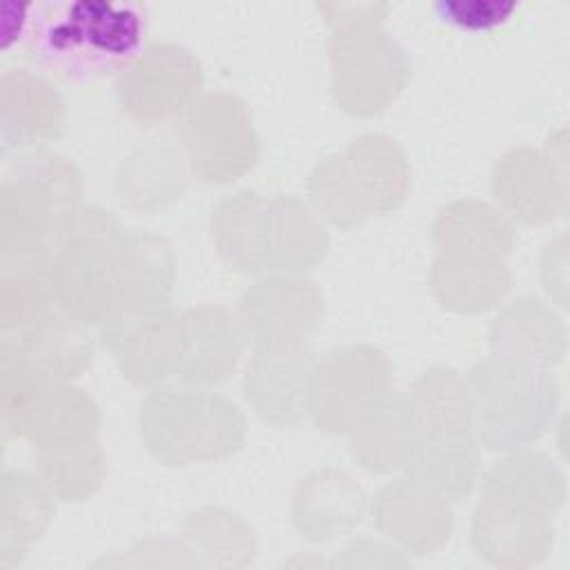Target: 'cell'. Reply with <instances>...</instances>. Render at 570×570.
Instances as JSON below:
<instances>
[{
    "label": "cell",
    "instance_id": "6da1fadb",
    "mask_svg": "<svg viewBox=\"0 0 570 570\" xmlns=\"http://www.w3.org/2000/svg\"><path fill=\"white\" fill-rule=\"evenodd\" d=\"M209 232L218 256L245 274H305L330 249L321 216L296 196L229 194L212 209Z\"/></svg>",
    "mask_w": 570,
    "mask_h": 570
},
{
    "label": "cell",
    "instance_id": "7a4b0ae2",
    "mask_svg": "<svg viewBox=\"0 0 570 570\" xmlns=\"http://www.w3.org/2000/svg\"><path fill=\"white\" fill-rule=\"evenodd\" d=\"M82 207L78 167L56 154H36L18 163L0 191L2 272H47L56 247Z\"/></svg>",
    "mask_w": 570,
    "mask_h": 570
},
{
    "label": "cell",
    "instance_id": "3957f363",
    "mask_svg": "<svg viewBox=\"0 0 570 570\" xmlns=\"http://www.w3.org/2000/svg\"><path fill=\"white\" fill-rule=\"evenodd\" d=\"M332 27L327 40L332 96L352 116H374L387 109L410 80L405 49L385 31V2L318 4Z\"/></svg>",
    "mask_w": 570,
    "mask_h": 570
},
{
    "label": "cell",
    "instance_id": "277c9868",
    "mask_svg": "<svg viewBox=\"0 0 570 570\" xmlns=\"http://www.w3.org/2000/svg\"><path fill=\"white\" fill-rule=\"evenodd\" d=\"M31 56L65 76L122 71L138 53L145 11L131 2L76 0L33 7Z\"/></svg>",
    "mask_w": 570,
    "mask_h": 570
},
{
    "label": "cell",
    "instance_id": "5b68a950",
    "mask_svg": "<svg viewBox=\"0 0 570 570\" xmlns=\"http://www.w3.org/2000/svg\"><path fill=\"white\" fill-rule=\"evenodd\" d=\"M138 432L147 452L169 465L218 463L245 441L243 412L223 394L194 385H156L138 407Z\"/></svg>",
    "mask_w": 570,
    "mask_h": 570
},
{
    "label": "cell",
    "instance_id": "8992f818",
    "mask_svg": "<svg viewBox=\"0 0 570 570\" xmlns=\"http://www.w3.org/2000/svg\"><path fill=\"white\" fill-rule=\"evenodd\" d=\"M410 183L412 169L399 142L385 134H363L312 169L307 196L321 220L354 229L399 209Z\"/></svg>",
    "mask_w": 570,
    "mask_h": 570
},
{
    "label": "cell",
    "instance_id": "52a82bcc",
    "mask_svg": "<svg viewBox=\"0 0 570 570\" xmlns=\"http://www.w3.org/2000/svg\"><path fill=\"white\" fill-rule=\"evenodd\" d=\"M476 441L488 450L530 448L554 425L561 390L552 370L490 352L468 376Z\"/></svg>",
    "mask_w": 570,
    "mask_h": 570
},
{
    "label": "cell",
    "instance_id": "ba28073f",
    "mask_svg": "<svg viewBox=\"0 0 570 570\" xmlns=\"http://www.w3.org/2000/svg\"><path fill=\"white\" fill-rule=\"evenodd\" d=\"M127 232L102 207L82 205L67 225L49 283L62 312L98 327L118 305Z\"/></svg>",
    "mask_w": 570,
    "mask_h": 570
},
{
    "label": "cell",
    "instance_id": "9c48e42d",
    "mask_svg": "<svg viewBox=\"0 0 570 570\" xmlns=\"http://www.w3.org/2000/svg\"><path fill=\"white\" fill-rule=\"evenodd\" d=\"M394 394L387 354L358 343L314 363L307 383V416L327 434H350Z\"/></svg>",
    "mask_w": 570,
    "mask_h": 570
},
{
    "label": "cell",
    "instance_id": "30bf717a",
    "mask_svg": "<svg viewBox=\"0 0 570 570\" xmlns=\"http://www.w3.org/2000/svg\"><path fill=\"white\" fill-rule=\"evenodd\" d=\"M180 140L191 171L212 185L243 178L261 156L249 107L229 91L200 94L183 116Z\"/></svg>",
    "mask_w": 570,
    "mask_h": 570
},
{
    "label": "cell",
    "instance_id": "8fae6325",
    "mask_svg": "<svg viewBox=\"0 0 570 570\" xmlns=\"http://www.w3.org/2000/svg\"><path fill=\"white\" fill-rule=\"evenodd\" d=\"M200 87V60L176 42L147 45L116 80L118 105L138 127H158L185 116Z\"/></svg>",
    "mask_w": 570,
    "mask_h": 570
},
{
    "label": "cell",
    "instance_id": "7c38bea8",
    "mask_svg": "<svg viewBox=\"0 0 570 570\" xmlns=\"http://www.w3.org/2000/svg\"><path fill=\"white\" fill-rule=\"evenodd\" d=\"M499 212L523 225H548L568 212L566 129L550 134L543 149L519 147L492 169Z\"/></svg>",
    "mask_w": 570,
    "mask_h": 570
},
{
    "label": "cell",
    "instance_id": "4fadbf2b",
    "mask_svg": "<svg viewBox=\"0 0 570 570\" xmlns=\"http://www.w3.org/2000/svg\"><path fill=\"white\" fill-rule=\"evenodd\" d=\"M102 345L120 374L140 387H156L176 372L180 312L171 301L116 307L100 325Z\"/></svg>",
    "mask_w": 570,
    "mask_h": 570
},
{
    "label": "cell",
    "instance_id": "5bb4252c",
    "mask_svg": "<svg viewBox=\"0 0 570 570\" xmlns=\"http://www.w3.org/2000/svg\"><path fill=\"white\" fill-rule=\"evenodd\" d=\"M314 363L307 341L254 343L243 370V394L252 410L274 428L303 421Z\"/></svg>",
    "mask_w": 570,
    "mask_h": 570
},
{
    "label": "cell",
    "instance_id": "9a60e30c",
    "mask_svg": "<svg viewBox=\"0 0 570 570\" xmlns=\"http://www.w3.org/2000/svg\"><path fill=\"white\" fill-rule=\"evenodd\" d=\"M249 336L238 312L218 303H203L180 312L178 361L174 376L194 387L225 383L240 365Z\"/></svg>",
    "mask_w": 570,
    "mask_h": 570
},
{
    "label": "cell",
    "instance_id": "2e32d148",
    "mask_svg": "<svg viewBox=\"0 0 570 570\" xmlns=\"http://www.w3.org/2000/svg\"><path fill=\"white\" fill-rule=\"evenodd\" d=\"M238 316L252 345L307 341L321 325L323 294L303 274H265L243 292Z\"/></svg>",
    "mask_w": 570,
    "mask_h": 570
},
{
    "label": "cell",
    "instance_id": "e0dca14e",
    "mask_svg": "<svg viewBox=\"0 0 570 570\" xmlns=\"http://www.w3.org/2000/svg\"><path fill=\"white\" fill-rule=\"evenodd\" d=\"M372 519L383 537L414 554L441 548L454 528L452 501L407 472L376 492Z\"/></svg>",
    "mask_w": 570,
    "mask_h": 570
},
{
    "label": "cell",
    "instance_id": "ac0fdd59",
    "mask_svg": "<svg viewBox=\"0 0 570 570\" xmlns=\"http://www.w3.org/2000/svg\"><path fill=\"white\" fill-rule=\"evenodd\" d=\"M554 514L479 497L472 514V546L494 566H532L554 546Z\"/></svg>",
    "mask_w": 570,
    "mask_h": 570
},
{
    "label": "cell",
    "instance_id": "d6986e66",
    "mask_svg": "<svg viewBox=\"0 0 570 570\" xmlns=\"http://www.w3.org/2000/svg\"><path fill=\"white\" fill-rule=\"evenodd\" d=\"M365 508V492L350 472L318 468L307 472L294 490L292 523L309 541H330L354 530Z\"/></svg>",
    "mask_w": 570,
    "mask_h": 570
},
{
    "label": "cell",
    "instance_id": "ffe728a7",
    "mask_svg": "<svg viewBox=\"0 0 570 570\" xmlns=\"http://www.w3.org/2000/svg\"><path fill=\"white\" fill-rule=\"evenodd\" d=\"M490 352L554 370L566 361L568 332L554 305L534 296L508 303L490 325Z\"/></svg>",
    "mask_w": 570,
    "mask_h": 570
},
{
    "label": "cell",
    "instance_id": "44dd1931",
    "mask_svg": "<svg viewBox=\"0 0 570 570\" xmlns=\"http://www.w3.org/2000/svg\"><path fill=\"white\" fill-rule=\"evenodd\" d=\"M2 136L13 147H36L56 140L65 129V102L53 85L24 69L0 80Z\"/></svg>",
    "mask_w": 570,
    "mask_h": 570
},
{
    "label": "cell",
    "instance_id": "7402d4cb",
    "mask_svg": "<svg viewBox=\"0 0 570 570\" xmlns=\"http://www.w3.org/2000/svg\"><path fill=\"white\" fill-rule=\"evenodd\" d=\"M405 396L416 428V445L474 436L468 383L454 367L436 365L425 370Z\"/></svg>",
    "mask_w": 570,
    "mask_h": 570
},
{
    "label": "cell",
    "instance_id": "603a6c76",
    "mask_svg": "<svg viewBox=\"0 0 570 570\" xmlns=\"http://www.w3.org/2000/svg\"><path fill=\"white\" fill-rule=\"evenodd\" d=\"M479 497L557 514L566 501V479L548 454L528 448L510 450L485 470Z\"/></svg>",
    "mask_w": 570,
    "mask_h": 570
},
{
    "label": "cell",
    "instance_id": "cb8c5ba5",
    "mask_svg": "<svg viewBox=\"0 0 570 570\" xmlns=\"http://www.w3.org/2000/svg\"><path fill=\"white\" fill-rule=\"evenodd\" d=\"M432 240L436 254L505 261L514 247V227L497 207L465 198L439 212Z\"/></svg>",
    "mask_w": 570,
    "mask_h": 570
},
{
    "label": "cell",
    "instance_id": "d4e9b609",
    "mask_svg": "<svg viewBox=\"0 0 570 570\" xmlns=\"http://www.w3.org/2000/svg\"><path fill=\"white\" fill-rule=\"evenodd\" d=\"M100 412L94 399L71 383H51L27 412L20 439L31 450H51L98 439Z\"/></svg>",
    "mask_w": 570,
    "mask_h": 570
},
{
    "label": "cell",
    "instance_id": "484cf974",
    "mask_svg": "<svg viewBox=\"0 0 570 570\" xmlns=\"http://www.w3.org/2000/svg\"><path fill=\"white\" fill-rule=\"evenodd\" d=\"M512 287L505 261L436 254L430 289L441 307L456 314H481L497 307Z\"/></svg>",
    "mask_w": 570,
    "mask_h": 570
},
{
    "label": "cell",
    "instance_id": "4316f807",
    "mask_svg": "<svg viewBox=\"0 0 570 570\" xmlns=\"http://www.w3.org/2000/svg\"><path fill=\"white\" fill-rule=\"evenodd\" d=\"M414 448L416 428L405 392H394L367 421L350 432L352 459L376 474L407 470Z\"/></svg>",
    "mask_w": 570,
    "mask_h": 570
},
{
    "label": "cell",
    "instance_id": "83f0119b",
    "mask_svg": "<svg viewBox=\"0 0 570 570\" xmlns=\"http://www.w3.org/2000/svg\"><path fill=\"white\" fill-rule=\"evenodd\" d=\"M185 154L171 145H145L122 160L116 191L125 207L154 212L180 196L187 183Z\"/></svg>",
    "mask_w": 570,
    "mask_h": 570
},
{
    "label": "cell",
    "instance_id": "f1b7e54d",
    "mask_svg": "<svg viewBox=\"0 0 570 570\" xmlns=\"http://www.w3.org/2000/svg\"><path fill=\"white\" fill-rule=\"evenodd\" d=\"M89 330V325L56 307L20 341L2 345L18 347L38 370H42L53 381L71 383L91 365L94 341Z\"/></svg>",
    "mask_w": 570,
    "mask_h": 570
},
{
    "label": "cell",
    "instance_id": "f546056e",
    "mask_svg": "<svg viewBox=\"0 0 570 570\" xmlns=\"http://www.w3.org/2000/svg\"><path fill=\"white\" fill-rule=\"evenodd\" d=\"M176 278L171 245L151 232H127L120 298L116 307L169 301Z\"/></svg>",
    "mask_w": 570,
    "mask_h": 570
},
{
    "label": "cell",
    "instance_id": "4dcf8cb0",
    "mask_svg": "<svg viewBox=\"0 0 570 570\" xmlns=\"http://www.w3.org/2000/svg\"><path fill=\"white\" fill-rule=\"evenodd\" d=\"M56 494L31 472L9 470L2 476V552H27V546L38 539L53 517Z\"/></svg>",
    "mask_w": 570,
    "mask_h": 570
},
{
    "label": "cell",
    "instance_id": "1f68e13d",
    "mask_svg": "<svg viewBox=\"0 0 570 570\" xmlns=\"http://www.w3.org/2000/svg\"><path fill=\"white\" fill-rule=\"evenodd\" d=\"M36 474L49 485L56 499L85 501L105 479V454L98 443L85 441L33 452Z\"/></svg>",
    "mask_w": 570,
    "mask_h": 570
},
{
    "label": "cell",
    "instance_id": "d6a6232c",
    "mask_svg": "<svg viewBox=\"0 0 570 570\" xmlns=\"http://www.w3.org/2000/svg\"><path fill=\"white\" fill-rule=\"evenodd\" d=\"M185 546L189 552H236L252 561L256 552V539L252 528L236 514L225 508H198L187 514L185 525Z\"/></svg>",
    "mask_w": 570,
    "mask_h": 570
},
{
    "label": "cell",
    "instance_id": "836d02e7",
    "mask_svg": "<svg viewBox=\"0 0 570 570\" xmlns=\"http://www.w3.org/2000/svg\"><path fill=\"white\" fill-rule=\"evenodd\" d=\"M514 2L501 0H443L436 4L441 20L468 31H485L503 24L514 13Z\"/></svg>",
    "mask_w": 570,
    "mask_h": 570
},
{
    "label": "cell",
    "instance_id": "e575fe53",
    "mask_svg": "<svg viewBox=\"0 0 570 570\" xmlns=\"http://www.w3.org/2000/svg\"><path fill=\"white\" fill-rule=\"evenodd\" d=\"M541 283L552 298V305L568 307V236L561 232L552 238L541 256Z\"/></svg>",
    "mask_w": 570,
    "mask_h": 570
}]
</instances>
